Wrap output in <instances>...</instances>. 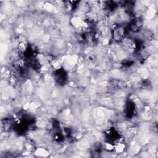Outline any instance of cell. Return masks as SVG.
Here are the masks:
<instances>
[{
    "instance_id": "1",
    "label": "cell",
    "mask_w": 158,
    "mask_h": 158,
    "mask_svg": "<svg viewBox=\"0 0 158 158\" xmlns=\"http://www.w3.org/2000/svg\"><path fill=\"white\" fill-rule=\"evenodd\" d=\"M125 28L122 26H118L114 28L113 30V38L117 42L121 41L123 40L125 36Z\"/></svg>"
},
{
    "instance_id": "2",
    "label": "cell",
    "mask_w": 158,
    "mask_h": 158,
    "mask_svg": "<svg viewBox=\"0 0 158 158\" xmlns=\"http://www.w3.org/2000/svg\"><path fill=\"white\" fill-rule=\"evenodd\" d=\"M54 75L56 77V80L59 82V83L61 82L64 83L66 80V73L63 70L59 69L58 70H56Z\"/></svg>"
}]
</instances>
